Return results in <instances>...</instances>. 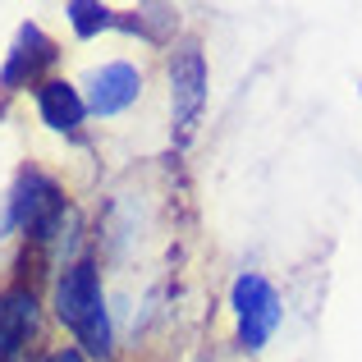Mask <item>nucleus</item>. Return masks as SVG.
<instances>
[{"instance_id": "1", "label": "nucleus", "mask_w": 362, "mask_h": 362, "mask_svg": "<svg viewBox=\"0 0 362 362\" xmlns=\"http://www.w3.org/2000/svg\"><path fill=\"white\" fill-rule=\"evenodd\" d=\"M51 308H55V317H60V326L74 335V344H78L83 358L110 362V354H115V330H110L106 289H101L97 262L78 257V262L64 266L60 280H55Z\"/></svg>"}, {"instance_id": "2", "label": "nucleus", "mask_w": 362, "mask_h": 362, "mask_svg": "<svg viewBox=\"0 0 362 362\" xmlns=\"http://www.w3.org/2000/svg\"><path fill=\"white\" fill-rule=\"evenodd\" d=\"M64 216H69L64 188L42 165H23L14 175V188H9V206H5L0 230H18L28 243H51L64 230Z\"/></svg>"}, {"instance_id": "3", "label": "nucleus", "mask_w": 362, "mask_h": 362, "mask_svg": "<svg viewBox=\"0 0 362 362\" xmlns=\"http://www.w3.org/2000/svg\"><path fill=\"white\" fill-rule=\"evenodd\" d=\"M202 110H206V55L197 42H179L170 51V119H175L179 147L197 133Z\"/></svg>"}, {"instance_id": "4", "label": "nucleus", "mask_w": 362, "mask_h": 362, "mask_svg": "<svg viewBox=\"0 0 362 362\" xmlns=\"http://www.w3.org/2000/svg\"><path fill=\"white\" fill-rule=\"evenodd\" d=\"M230 303H234V321H239V349L243 354H262L266 339L280 326V293H275V284L257 271H243L234 280Z\"/></svg>"}, {"instance_id": "5", "label": "nucleus", "mask_w": 362, "mask_h": 362, "mask_svg": "<svg viewBox=\"0 0 362 362\" xmlns=\"http://www.w3.org/2000/svg\"><path fill=\"white\" fill-rule=\"evenodd\" d=\"M60 60V46L42 33V23H18L14 42L5 51V64H0V97L9 92H37L46 83V69Z\"/></svg>"}, {"instance_id": "6", "label": "nucleus", "mask_w": 362, "mask_h": 362, "mask_svg": "<svg viewBox=\"0 0 362 362\" xmlns=\"http://www.w3.org/2000/svg\"><path fill=\"white\" fill-rule=\"evenodd\" d=\"M138 97H142V74L133 69L129 60H110V64H101V69H92L88 74V92H83L88 115H101V119L124 115Z\"/></svg>"}, {"instance_id": "7", "label": "nucleus", "mask_w": 362, "mask_h": 362, "mask_svg": "<svg viewBox=\"0 0 362 362\" xmlns=\"http://www.w3.org/2000/svg\"><path fill=\"white\" fill-rule=\"evenodd\" d=\"M33 335H37V289L28 280H14L9 289H0V362H18Z\"/></svg>"}, {"instance_id": "8", "label": "nucleus", "mask_w": 362, "mask_h": 362, "mask_svg": "<svg viewBox=\"0 0 362 362\" xmlns=\"http://www.w3.org/2000/svg\"><path fill=\"white\" fill-rule=\"evenodd\" d=\"M33 106H37V115H42L46 129L64 133V138H78L83 119H88V101H83V92L74 88V83H64V78H46L42 88L33 92Z\"/></svg>"}, {"instance_id": "9", "label": "nucleus", "mask_w": 362, "mask_h": 362, "mask_svg": "<svg viewBox=\"0 0 362 362\" xmlns=\"http://www.w3.org/2000/svg\"><path fill=\"white\" fill-rule=\"evenodd\" d=\"M64 18L74 23V33H78V37H97V33H106V28H115V23H119L115 9H106V5H88V0H69V5H64Z\"/></svg>"}, {"instance_id": "10", "label": "nucleus", "mask_w": 362, "mask_h": 362, "mask_svg": "<svg viewBox=\"0 0 362 362\" xmlns=\"http://www.w3.org/2000/svg\"><path fill=\"white\" fill-rule=\"evenodd\" d=\"M42 362H88V358H83L78 349H69V344H64V349H51V354H46Z\"/></svg>"}]
</instances>
